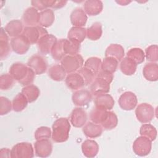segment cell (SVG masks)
Returning a JSON list of instances; mask_svg holds the SVG:
<instances>
[{
  "mask_svg": "<svg viewBox=\"0 0 158 158\" xmlns=\"http://www.w3.org/2000/svg\"><path fill=\"white\" fill-rule=\"evenodd\" d=\"M127 57L132 60L138 65L144 62L145 54L141 48H133L130 49L127 52Z\"/></svg>",
  "mask_w": 158,
  "mask_h": 158,
  "instance_id": "36",
  "label": "cell"
},
{
  "mask_svg": "<svg viewBox=\"0 0 158 158\" xmlns=\"http://www.w3.org/2000/svg\"><path fill=\"white\" fill-rule=\"evenodd\" d=\"M40 20V12L33 7L27 8L22 15V21L26 27L37 26Z\"/></svg>",
  "mask_w": 158,
  "mask_h": 158,
  "instance_id": "16",
  "label": "cell"
},
{
  "mask_svg": "<svg viewBox=\"0 0 158 158\" xmlns=\"http://www.w3.org/2000/svg\"><path fill=\"white\" fill-rule=\"evenodd\" d=\"M57 41V38L52 34L48 33L43 36L37 43L39 52L44 55L51 53V49Z\"/></svg>",
  "mask_w": 158,
  "mask_h": 158,
  "instance_id": "10",
  "label": "cell"
},
{
  "mask_svg": "<svg viewBox=\"0 0 158 158\" xmlns=\"http://www.w3.org/2000/svg\"><path fill=\"white\" fill-rule=\"evenodd\" d=\"M152 148V141L148 138L141 136L138 137L133 144V150L135 154L138 156H146L148 155Z\"/></svg>",
  "mask_w": 158,
  "mask_h": 158,
  "instance_id": "7",
  "label": "cell"
},
{
  "mask_svg": "<svg viewBox=\"0 0 158 158\" xmlns=\"http://www.w3.org/2000/svg\"><path fill=\"white\" fill-rule=\"evenodd\" d=\"M70 21L73 27H83L87 22V15L81 8L75 9L70 14Z\"/></svg>",
  "mask_w": 158,
  "mask_h": 158,
  "instance_id": "19",
  "label": "cell"
},
{
  "mask_svg": "<svg viewBox=\"0 0 158 158\" xmlns=\"http://www.w3.org/2000/svg\"><path fill=\"white\" fill-rule=\"evenodd\" d=\"M101 59L97 57H91L87 59L84 64V67L90 70L95 75L101 70Z\"/></svg>",
  "mask_w": 158,
  "mask_h": 158,
  "instance_id": "41",
  "label": "cell"
},
{
  "mask_svg": "<svg viewBox=\"0 0 158 158\" xmlns=\"http://www.w3.org/2000/svg\"><path fill=\"white\" fill-rule=\"evenodd\" d=\"M84 11L89 16L99 15L103 9V3L101 1L88 0L84 2Z\"/></svg>",
  "mask_w": 158,
  "mask_h": 158,
  "instance_id": "20",
  "label": "cell"
},
{
  "mask_svg": "<svg viewBox=\"0 0 158 158\" xmlns=\"http://www.w3.org/2000/svg\"><path fill=\"white\" fill-rule=\"evenodd\" d=\"M11 150L7 148H2L0 151V157H10Z\"/></svg>",
  "mask_w": 158,
  "mask_h": 158,
  "instance_id": "50",
  "label": "cell"
},
{
  "mask_svg": "<svg viewBox=\"0 0 158 158\" xmlns=\"http://www.w3.org/2000/svg\"><path fill=\"white\" fill-rule=\"evenodd\" d=\"M94 101L96 107H101L106 110H111L115 104V101L110 94L107 93H98L94 95Z\"/></svg>",
  "mask_w": 158,
  "mask_h": 158,
  "instance_id": "15",
  "label": "cell"
},
{
  "mask_svg": "<svg viewBox=\"0 0 158 158\" xmlns=\"http://www.w3.org/2000/svg\"><path fill=\"white\" fill-rule=\"evenodd\" d=\"M82 131L84 135L89 138H95L100 136L103 131V128L99 124L88 122L83 127Z\"/></svg>",
  "mask_w": 158,
  "mask_h": 158,
  "instance_id": "21",
  "label": "cell"
},
{
  "mask_svg": "<svg viewBox=\"0 0 158 158\" xmlns=\"http://www.w3.org/2000/svg\"><path fill=\"white\" fill-rule=\"evenodd\" d=\"M154 109L148 103H141L135 109V115L139 122L143 123L150 122L154 117Z\"/></svg>",
  "mask_w": 158,
  "mask_h": 158,
  "instance_id": "5",
  "label": "cell"
},
{
  "mask_svg": "<svg viewBox=\"0 0 158 158\" xmlns=\"http://www.w3.org/2000/svg\"><path fill=\"white\" fill-rule=\"evenodd\" d=\"M137 64L127 57L123 58L120 64L121 72L125 75H132L136 70Z\"/></svg>",
  "mask_w": 158,
  "mask_h": 158,
  "instance_id": "30",
  "label": "cell"
},
{
  "mask_svg": "<svg viewBox=\"0 0 158 158\" xmlns=\"http://www.w3.org/2000/svg\"><path fill=\"white\" fill-rule=\"evenodd\" d=\"M9 35L4 28H1L0 33V57L1 60L6 59L10 53V44L9 43Z\"/></svg>",
  "mask_w": 158,
  "mask_h": 158,
  "instance_id": "22",
  "label": "cell"
},
{
  "mask_svg": "<svg viewBox=\"0 0 158 158\" xmlns=\"http://www.w3.org/2000/svg\"><path fill=\"white\" fill-rule=\"evenodd\" d=\"M80 43L71 39H65L64 50L65 55H75L78 54L80 49Z\"/></svg>",
  "mask_w": 158,
  "mask_h": 158,
  "instance_id": "34",
  "label": "cell"
},
{
  "mask_svg": "<svg viewBox=\"0 0 158 158\" xmlns=\"http://www.w3.org/2000/svg\"><path fill=\"white\" fill-rule=\"evenodd\" d=\"M64 40L65 39H60L57 40L51 49V54L55 60H61L62 58L66 56L64 50Z\"/></svg>",
  "mask_w": 158,
  "mask_h": 158,
  "instance_id": "35",
  "label": "cell"
},
{
  "mask_svg": "<svg viewBox=\"0 0 158 158\" xmlns=\"http://www.w3.org/2000/svg\"><path fill=\"white\" fill-rule=\"evenodd\" d=\"M48 33V31L44 28L37 25L35 27H25L22 35L25 37L30 44H33L37 43L43 36Z\"/></svg>",
  "mask_w": 158,
  "mask_h": 158,
  "instance_id": "6",
  "label": "cell"
},
{
  "mask_svg": "<svg viewBox=\"0 0 158 158\" xmlns=\"http://www.w3.org/2000/svg\"><path fill=\"white\" fill-rule=\"evenodd\" d=\"M137 102V97L131 91H126L122 93L118 99L120 107L125 110H133L136 106Z\"/></svg>",
  "mask_w": 158,
  "mask_h": 158,
  "instance_id": "12",
  "label": "cell"
},
{
  "mask_svg": "<svg viewBox=\"0 0 158 158\" xmlns=\"http://www.w3.org/2000/svg\"><path fill=\"white\" fill-rule=\"evenodd\" d=\"M28 102V100L22 93H18L12 100V109L15 112H21L25 109Z\"/></svg>",
  "mask_w": 158,
  "mask_h": 158,
  "instance_id": "37",
  "label": "cell"
},
{
  "mask_svg": "<svg viewBox=\"0 0 158 158\" xmlns=\"http://www.w3.org/2000/svg\"><path fill=\"white\" fill-rule=\"evenodd\" d=\"M33 156L34 150L30 143H19L11 149L10 157L12 158H32Z\"/></svg>",
  "mask_w": 158,
  "mask_h": 158,
  "instance_id": "4",
  "label": "cell"
},
{
  "mask_svg": "<svg viewBox=\"0 0 158 158\" xmlns=\"http://www.w3.org/2000/svg\"><path fill=\"white\" fill-rule=\"evenodd\" d=\"M10 46L12 51L17 54H25L29 49L30 44L22 34L10 40Z\"/></svg>",
  "mask_w": 158,
  "mask_h": 158,
  "instance_id": "9",
  "label": "cell"
},
{
  "mask_svg": "<svg viewBox=\"0 0 158 158\" xmlns=\"http://www.w3.org/2000/svg\"><path fill=\"white\" fill-rule=\"evenodd\" d=\"M118 64V60L115 58L106 57L101 63V70L114 73L117 69Z\"/></svg>",
  "mask_w": 158,
  "mask_h": 158,
  "instance_id": "38",
  "label": "cell"
},
{
  "mask_svg": "<svg viewBox=\"0 0 158 158\" xmlns=\"http://www.w3.org/2000/svg\"><path fill=\"white\" fill-rule=\"evenodd\" d=\"M55 20L54 13L52 10L50 9H46L40 12V20L39 25L43 27H49L52 25Z\"/></svg>",
  "mask_w": 158,
  "mask_h": 158,
  "instance_id": "27",
  "label": "cell"
},
{
  "mask_svg": "<svg viewBox=\"0 0 158 158\" xmlns=\"http://www.w3.org/2000/svg\"><path fill=\"white\" fill-rule=\"evenodd\" d=\"M27 66L31 68L36 75H41L46 72L48 69V62L46 59L40 54L31 56L28 62Z\"/></svg>",
  "mask_w": 158,
  "mask_h": 158,
  "instance_id": "8",
  "label": "cell"
},
{
  "mask_svg": "<svg viewBox=\"0 0 158 158\" xmlns=\"http://www.w3.org/2000/svg\"><path fill=\"white\" fill-rule=\"evenodd\" d=\"M52 131L48 127H41L36 129L35 132V138L36 140L42 139H49L51 137Z\"/></svg>",
  "mask_w": 158,
  "mask_h": 158,
  "instance_id": "45",
  "label": "cell"
},
{
  "mask_svg": "<svg viewBox=\"0 0 158 158\" xmlns=\"http://www.w3.org/2000/svg\"><path fill=\"white\" fill-rule=\"evenodd\" d=\"M91 93L84 89H80L75 91L72 96L73 103L78 107L87 106L92 100Z\"/></svg>",
  "mask_w": 158,
  "mask_h": 158,
  "instance_id": "13",
  "label": "cell"
},
{
  "mask_svg": "<svg viewBox=\"0 0 158 158\" xmlns=\"http://www.w3.org/2000/svg\"><path fill=\"white\" fill-rule=\"evenodd\" d=\"M86 36V29L84 27H73L70 28L68 33L67 37L69 39L77 41L82 43Z\"/></svg>",
  "mask_w": 158,
  "mask_h": 158,
  "instance_id": "33",
  "label": "cell"
},
{
  "mask_svg": "<svg viewBox=\"0 0 158 158\" xmlns=\"http://www.w3.org/2000/svg\"><path fill=\"white\" fill-rule=\"evenodd\" d=\"M70 130V124L67 118L60 117L57 119L52 126V139L56 143L66 141L69 138Z\"/></svg>",
  "mask_w": 158,
  "mask_h": 158,
  "instance_id": "2",
  "label": "cell"
},
{
  "mask_svg": "<svg viewBox=\"0 0 158 158\" xmlns=\"http://www.w3.org/2000/svg\"><path fill=\"white\" fill-rule=\"evenodd\" d=\"M125 56L124 49L120 44H111L105 51L106 57H111L117 59L118 61L121 60Z\"/></svg>",
  "mask_w": 158,
  "mask_h": 158,
  "instance_id": "26",
  "label": "cell"
},
{
  "mask_svg": "<svg viewBox=\"0 0 158 158\" xmlns=\"http://www.w3.org/2000/svg\"><path fill=\"white\" fill-rule=\"evenodd\" d=\"M114 78L113 73L100 70L90 84V92L93 95L98 93H107L110 90V84Z\"/></svg>",
  "mask_w": 158,
  "mask_h": 158,
  "instance_id": "1",
  "label": "cell"
},
{
  "mask_svg": "<svg viewBox=\"0 0 158 158\" xmlns=\"http://www.w3.org/2000/svg\"><path fill=\"white\" fill-rule=\"evenodd\" d=\"M54 1L51 0H38V1H31V4L32 7L38 10H40L41 11L44 10L48 7H51L52 6Z\"/></svg>",
  "mask_w": 158,
  "mask_h": 158,
  "instance_id": "47",
  "label": "cell"
},
{
  "mask_svg": "<svg viewBox=\"0 0 158 158\" xmlns=\"http://www.w3.org/2000/svg\"><path fill=\"white\" fill-rule=\"evenodd\" d=\"M21 93L25 96L28 102L30 103L35 101L40 94V89L36 86L32 84L25 86L22 88Z\"/></svg>",
  "mask_w": 158,
  "mask_h": 158,
  "instance_id": "29",
  "label": "cell"
},
{
  "mask_svg": "<svg viewBox=\"0 0 158 158\" xmlns=\"http://www.w3.org/2000/svg\"><path fill=\"white\" fill-rule=\"evenodd\" d=\"M81 151L83 155L86 157H94L98 153L99 145L94 140L86 139L81 144Z\"/></svg>",
  "mask_w": 158,
  "mask_h": 158,
  "instance_id": "23",
  "label": "cell"
},
{
  "mask_svg": "<svg viewBox=\"0 0 158 158\" xmlns=\"http://www.w3.org/2000/svg\"><path fill=\"white\" fill-rule=\"evenodd\" d=\"M65 82L67 86L73 91L78 90L85 86L84 80L77 72L69 73Z\"/></svg>",
  "mask_w": 158,
  "mask_h": 158,
  "instance_id": "17",
  "label": "cell"
},
{
  "mask_svg": "<svg viewBox=\"0 0 158 158\" xmlns=\"http://www.w3.org/2000/svg\"><path fill=\"white\" fill-rule=\"evenodd\" d=\"M141 136H145L151 141H154L157 137V130L156 128L149 123H144L141 125L139 130Z\"/></svg>",
  "mask_w": 158,
  "mask_h": 158,
  "instance_id": "40",
  "label": "cell"
},
{
  "mask_svg": "<svg viewBox=\"0 0 158 158\" xmlns=\"http://www.w3.org/2000/svg\"><path fill=\"white\" fill-rule=\"evenodd\" d=\"M115 2L120 4L121 6H126L131 2V1H116Z\"/></svg>",
  "mask_w": 158,
  "mask_h": 158,
  "instance_id": "51",
  "label": "cell"
},
{
  "mask_svg": "<svg viewBox=\"0 0 158 158\" xmlns=\"http://www.w3.org/2000/svg\"><path fill=\"white\" fill-rule=\"evenodd\" d=\"M34 148L35 154L39 157H49L52 151V144L49 139L36 140Z\"/></svg>",
  "mask_w": 158,
  "mask_h": 158,
  "instance_id": "11",
  "label": "cell"
},
{
  "mask_svg": "<svg viewBox=\"0 0 158 158\" xmlns=\"http://www.w3.org/2000/svg\"><path fill=\"white\" fill-rule=\"evenodd\" d=\"M107 113V110L95 106L89 113V118L92 122L101 125L106 118Z\"/></svg>",
  "mask_w": 158,
  "mask_h": 158,
  "instance_id": "31",
  "label": "cell"
},
{
  "mask_svg": "<svg viewBox=\"0 0 158 158\" xmlns=\"http://www.w3.org/2000/svg\"><path fill=\"white\" fill-rule=\"evenodd\" d=\"M35 75L36 74H35V72L31 68L29 67L28 73H27V75L25 76V77L22 80L19 81L20 84H21L22 85H23L24 86L31 85L35 80Z\"/></svg>",
  "mask_w": 158,
  "mask_h": 158,
  "instance_id": "48",
  "label": "cell"
},
{
  "mask_svg": "<svg viewBox=\"0 0 158 158\" xmlns=\"http://www.w3.org/2000/svg\"><path fill=\"white\" fill-rule=\"evenodd\" d=\"M83 63V58L79 54L66 55L61 60V65L67 73L77 72L82 67Z\"/></svg>",
  "mask_w": 158,
  "mask_h": 158,
  "instance_id": "3",
  "label": "cell"
},
{
  "mask_svg": "<svg viewBox=\"0 0 158 158\" xmlns=\"http://www.w3.org/2000/svg\"><path fill=\"white\" fill-rule=\"evenodd\" d=\"M88 115L86 112L81 107H76L71 112L70 121L72 125L77 128L83 127L87 121Z\"/></svg>",
  "mask_w": 158,
  "mask_h": 158,
  "instance_id": "14",
  "label": "cell"
},
{
  "mask_svg": "<svg viewBox=\"0 0 158 158\" xmlns=\"http://www.w3.org/2000/svg\"><path fill=\"white\" fill-rule=\"evenodd\" d=\"M102 33V25L98 22L93 23L91 26L86 29V37L92 41L99 40L101 37Z\"/></svg>",
  "mask_w": 158,
  "mask_h": 158,
  "instance_id": "32",
  "label": "cell"
},
{
  "mask_svg": "<svg viewBox=\"0 0 158 158\" xmlns=\"http://www.w3.org/2000/svg\"><path fill=\"white\" fill-rule=\"evenodd\" d=\"M67 2L66 1H54L51 8L54 9H60L65 6Z\"/></svg>",
  "mask_w": 158,
  "mask_h": 158,
  "instance_id": "49",
  "label": "cell"
},
{
  "mask_svg": "<svg viewBox=\"0 0 158 158\" xmlns=\"http://www.w3.org/2000/svg\"><path fill=\"white\" fill-rule=\"evenodd\" d=\"M14 79L10 73L2 74L0 76V88L1 90H7L12 87Z\"/></svg>",
  "mask_w": 158,
  "mask_h": 158,
  "instance_id": "42",
  "label": "cell"
},
{
  "mask_svg": "<svg viewBox=\"0 0 158 158\" xmlns=\"http://www.w3.org/2000/svg\"><path fill=\"white\" fill-rule=\"evenodd\" d=\"M28 68L27 65L21 62H15L10 67L9 73L15 80L19 82L27 75Z\"/></svg>",
  "mask_w": 158,
  "mask_h": 158,
  "instance_id": "18",
  "label": "cell"
},
{
  "mask_svg": "<svg viewBox=\"0 0 158 158\" xmlns=\"http://www.w3.org/2000/svg\"><path fill=\"white\" fill-rule=\"evenodd\" d=\"M4 30L9 36L14 38L22 33L23 23L20 20H12L6 24Z\"/></svg>",
  "mask_w": 158,
  "mask_h": 158,
  "instance_id": "24",
  "label": "cell"
},
{
  "mask_svg": "<svg viewBox=\"0 0 158 158\" xmlns=\"http://www.w3.org/2000/svg\"><path fill=\"white\" fill-rule=\"evenodd\" d=\"M118 123V118L116 114L112 111H109L107 115L101 124L102 127L106 130H110L115 128Z\"/></svg>",
  "mask_w": 158,
  "mask_h": 158,
  "instance_id": "39",
  "label": "cell"
},
{
  "mask_svg": "<svg viewBox=\"0 0 158 158\" xmlns=\"http://www.w3.org/2000/svg\"><path fill=\"white\" fill-rule=\"evenodd\" d=\"M146 57L151 62H156L158 60V47L156 44H152L146 49Z\"/></svg>",
  "mask_w": 158,
  "mask_h": 158,
  "instance_id": "44",
  "label": "cell"
},
{
  "mask_svg": "<svg viewBox=\"0 0 158 158\" xmlns=\"http://www.w3.org/2000/svg\"><path fill=\"white\" fill-rule=\"evenodd\" d=\"M144 77L148 81H156L158 79V65L156 62L146 64L143 69Z\"/></svg>",
  "mask_w": 158,
  "mask_h": 158,
  "instance_id": "25",
  "label": "cell"
},
{
  "mask_svg": "<svg viewBox=\"0 0 158 158\" xmlns=\"http://www.w3.org/2000/svg\"><path fill=\"white\" fill-rule=\"evenodd\" d=\"M12 109V102L7 98L0 97V115H4L11 111Z\"/></svg>",
  "mask_w": 158,
  "mask_h": 158,
  "instance_id": "46",
  "label": "cell"
},
{
  "mask_svg": "<svg viewBox=\"0 0 158 158\" xmlns=\"http://www.w3.org/2000/svg\"><path fill=\"white\" fill-rule=\"evenodd\" d=\"M77 72L82 77L83 79L84 80L85 86L90 85L96 77L93 72H92L90 70L85 67H82L77 71Z\"/></svg>",
  "mask_w": 158,
  "mask_h": 158,
  "instance_id": "43",
  "label": "cell"
},
{
  "mask_svg": "<svg viewBox=\"0 0 158 158\" xmlns=\"http://www.w3.org/2000/svg\"><path fill=\"white\" fill-rule=\"evenodd\" d=\"M66 72L62 65L55 64L49 67L48 70V75L49 77L57 81H61L65 78Z\"/></svg>",
  "mask_w": 158,
  "mask_h": 158,
  "instance_id": "28",
  "label": "cell"
}]
</instances>
